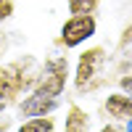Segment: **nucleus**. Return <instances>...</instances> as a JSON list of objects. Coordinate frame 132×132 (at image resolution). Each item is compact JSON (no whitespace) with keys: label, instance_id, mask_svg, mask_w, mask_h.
<instances>
[{"label":"nucleus","instance_id":"obj_7","mask_svg":"<svg viewBox=\"0 0 132 132\" xmlns=\"http://www.w3.org/2000/svg\"><path fill=\"white\" fill-rule=\"evenodd\" d=\"M53 129H56V119L53 116H29L19 127V132H53Z\"/></svg>","mask_w":132,"mask_h":132},{"label":"nucleus","instance_id":"obj_10","mask_svg":"<svg viewBox=\"0 0 132 132\" xmlns=\"http://www.w3.org/2000/svg\"><path fill=\"white\" fill-rule=\"evenodd\" d=\"M13 16V0H0V21Z\"/></svg>","mask_w":132,"mask_h":132},{"label":"nucleus","instance_id":"obj_12","mask_svg":"<svg viewBox=\"0 0 132 132\" xmlns=\"http://www.w3.org/2000/svg\"><path fill=\"white\" fill-rule=\"evenodd\" d=\"M98 132H124V129L119 127V124H106V127H101Z\"/></svg>","mask_w":132,"mask_h":132},{"label":"nucleus","instance_id":"obj_5","mask_svg":"<svg viewBox=\"0 0 132 132\" xmlns=\"http://www.w3.org/2000/svg\"><path fill=\"white\" fill-rule=\"evenodd\" d=\"M103 106H106V114L116 122H129L132 119V95L129 93H111Z\"/></svg>","mask_w":132,"mask_h":132},{"label":"nucleus","instance_id":"obj_6","mask_svg":"<svg viewBox=\"0 0 132 132\" xmlns=\"http://www.w3.org/2000/svg\"><path fill=\"white\" fill-rule=\"evenodd\" d=\"M87 129H90V114L79 106H69L63 132H87Z\"/></svg>","mask_w":132,"mask_h":132},{"label":"nucleus","instance_id":"obj_8","mask_svg":"<svg viewBox=\"0 0 132 132\" xmlns=\"http://www.w3.org/2000/svg\"><path fill=\"white\" fill-rule=\"evenodd\" d=\"M101 0H69V11L71 13H93Z\"/></svg>","mask_w":132,"mask_h":132},{"label":"nucleus","instance_id":"obj_9","mask_svg":"<svg viewBox=\"0 0 132 132\" xmlns=\"http://www.w3.org/2000/svg\"><path fill=\"white\" fill-rule=\"evenodd\" d=\"M119 48H122L124 53H127V50H132V24H129V27H127V29L122 32V40H119Z\"/></svg>","mask_w":132,"mask_h":132},{"label":"nucleus","instance_id":"obj_3","mask_svg":"<svg viewBox=\"0 0 132 132\" xmlns=\"http://www.w3.org/2000/svg\"><path fill=\"white\" fill-rule=\"evenodd\" d=\"M98 32V21L93 13H71L61 24V45L63 48H79L87 40H93Z\"/></svg>","mask_w":132,"mask_h":132},{"label":"nucleus","instance_id":"obj_1","mask_svg":"<svg viewBox=\"0 0 132 132\" xmlns=\"http://www.w3.org/2000/svg\"><path fill=\"white\" fill-rule=\"evenodd\" d=\"M106 50L103 48H87L85 53H79L77 61V74H74V87L79 93L95 90L103 79V69H106Z\"/></svg>","mask_w":132,"mask_h":132},{"label":"nucleus","instance_id":"obj_2","mask_svg":"<svg viewBox=\"0 0 132 132\" xmlns=\"http://www.w3.org/2000/svg\"><path fill=\"white\" fill-rule=\"evenodd\" d=\"M66 82H69V61H66V56H50L42 66V71L37 74L32 93L61 98V93L66 90Z\"/></svg>","mask_w":132,"mask_h":132},{"label":"nucleus","instance_id":"obj_11","mask_svg":"<svg viewBox=\"0 0 132 132\" xmlns=\"http://www.w3.org/2000/svg\"><path fill=\"white\" fill-rule=\"evenodd\" d=\"M119 87H122L124 93H129V95H132V74H124L122 79H119Z\"/></svg>","mask_w":132,"mask_h":132},{"label":"nucleus","instance_id":"obj_13","mask_svg":"<svg viewBox=\"0 0 132 132\" xmlns=\"http://www.w3.org/2000/svg\"><path fill=\"white\" fill-rule=\"evenodd\" d=\"M124 132H132V119L127 122V127H124Z\"/></svg>","mask_w":132,"mask_h":132},{"label":"nucleus","instance_id":"obj_4","mask_svg":"<svg viewBox=\"0 0 132 132\" xmlns=\"http://www.w3.org/2000/svg\"><path fill=\"white\" fill-rule=\"evenodd\" d=\"M58 108V98H50V95H40V93H32L27 98L19 101V114L21 116H50L53 111Z\"/></svg>","mask_w":132,"mask_h":132}]
</instances>
